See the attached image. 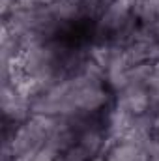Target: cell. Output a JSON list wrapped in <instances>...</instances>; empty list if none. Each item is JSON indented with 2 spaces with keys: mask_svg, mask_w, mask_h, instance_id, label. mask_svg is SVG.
<instances>
[{
  "mask_svg": "<svg viewBox=\"0 0 159 161\" xmlns=\"http://www.w3.org/2000/svg\"><path fill=\"white\" fill-rule=\"evenodd\" d=\"M133 17L135 15L131 0H107L101 13L97 15V30L101 32V36L111 38Z\"/></svg>",
  "mask_w": 159,
  "mask_h": 161,
  "instance_id": "cell-1",
  "label": "cell"
},
{
  "mask_svg": "<svg viewBox=\"0 0 159 161\" xmlns=\"http://www.w3.org/2000/svg\"><path fill=\"white\" fill-rule=\"evenodd\" d=\"M19 4V0H0V11H2V19L4 17H8L13 9H15V6Z\"/></svg>",
  "mask_w": 159,
  "mask_h": 161,
  "instance_id": "cell-7",
  "label": "cell"
},
{
  "mask_svg": "<svg viewBox=\"0 0 159 161\" xmlns=\"http://www.w3.org/2000/svg\"><path fill=\"white\" fill-rule=\"evenodd\" d=\"M146 88H148V94H150V99H152V107H157L159 105V62L154 64V69H152V75L148 79Z\"/></svg>",
  "mask_w": 159,
  "mask_h": 161,
  "instance_id": "cell-5",
  "label": "cell"
},
{
  "mask_svg": "<svg viewBox=\"0 0 159 161\" xmlns=\"http://www.w3.org/2000/svg\"><path fill=\"white\" fill-rule=\"evenodd\" d=\"M114 107H118L129 114H135V116L150 113L152 99H150L148 88L140 84H127L123 90H120L116 94Z\"/></svg>",
  "mask_w": 159,
  "mask_h": 161,
  "instance_id": "cell-2",
  "label": "cell"
},
{
  "mask_svg": "<svg viewBox=\"0 0 159 161\" xmlns=\"http://www.w3.org/2000/svg\"><path fill=\"white\" fill-rule=\"evenodd\" d=\"M133 15L142 26H152L159 21V0H131Z\"/></svg>",
  "mask_w": 159,
  "mask_h": 161,
  "instance_id": "cell-4",
  "label": "cell"
},
{
  "mask_svg": "<svg viewBox=\"0 0 159 161\" xmlns=\"http://www.w3.org/2000/svg\"><path fill=\"white\" fill-rule=\"evenodd\" d=\"M105 161H148L144 148L131 141H116L105 150Z\"/></svg>",
  "mask_w": 159,
  "mask_h": 161,
  "instance_id": "cell-3",
  "label": "cell"
},
{
  "mask_svg": "<svg viewBox=\"0 0 159 161\" xmlns=\"http://www.w3.org/2000/svg\"><path fill=\"white\" fill-rule=\"evenodd\" d=\"M154 32H156V36H157V40H159V21L154 25Z\"/></svg>",
  "mask_w": 159,
  "mask_h": 161,
  "instance_id": "cell-8",
  "label": "cell"
},
{
  "mask_svg": "<svg viewBox=\"0 0 159 161\" xmlns=\"http://www.w3.org/2000/svg\"><path fill=\"white\" fill-rule=\"evenodd\" d=\"M56 154L52 152V150H49L47 146H43L40 152H36L34 156H30V158H26L25 161H56Z\"/></svg>",
  "mask_w": 159,
  "mask_h": 161,
  "instance_id": "cell-6",
  "label": "cell"
}]
</instances>
